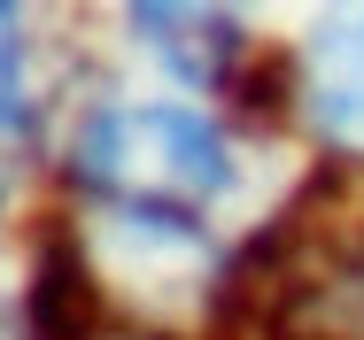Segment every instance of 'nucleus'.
<instances>
[{
    "mask_svg": "<svg viewBox=\"0 0 364 340\" xmlns=\"http://www.w3.org/2000/svg\"><path fill=\"white\" fill-rule=\"evenodd\" d=\"M70 186L109 224L194 248L240 186V155L218 116L186 101H93L70 132Z\"/></svg>",
    "mask_w": 364,
    "mask_h": 340,
    "instance_id": "obj_1",
    "label": "nucleus"
},
{
    "mask_svg": "<svg viewBox=\"0 0 364 340\" xmlns=\"http://www.w3.org/2000/svg\"><path fill=\"white\" fill-rule=\"evenodd\" d=\"M225 309L256 340H364V232H310L287 209L225 278Z\"/></svg>",
    "mask_w": 364,
    "mask_h": 340,
    "instance_id": "obj_2",
    "label": "nucleus"
},
{
    "mask_svg": "<svg viewBox=\"0 0 364 340\" xmlns=\"http://www.w3.org/2000/svg\"><path fill=\"white\" fill-rule=\"evenodd\" d=\"M287 101L310 139L341 163H364V8H333L287 55Z\"/></svg>",
    "mask_w": 364,
    "mask_h": 340,
    "instance_id": "obj_3",
    "label": "nucleus"
},
{
    "mask_svg": "<svg viewBox=\"0 0 364 340\" xmlns=\"http://www.w3.org/2000/svg\"><path fill=\"white\" fill-rule=\"evenodd\" d=\"M132 39L194 93H218L248 62V23L232 8H124Z\"/></svg>",
    "mask_w": 364,
    "mask_h": 340,
    "instance_id": "obj_4",
    "label": "nucleus"
},
{
    "mask_svg": "<svg viewBox=\"0 0 364 340\" xmlns=\"http://www.w3.org/2000/svg\"><path fill=\"white\" fill-rule=\"evenodd\" d=\"M0 109L31 116V101H23V16L16 8H0Z\"/></svg>",
    "mask_w": 364,
    "mask_h": 340,
    "instance_id": "obj_5",
    "label": "nucleus"
}]
</instances>
